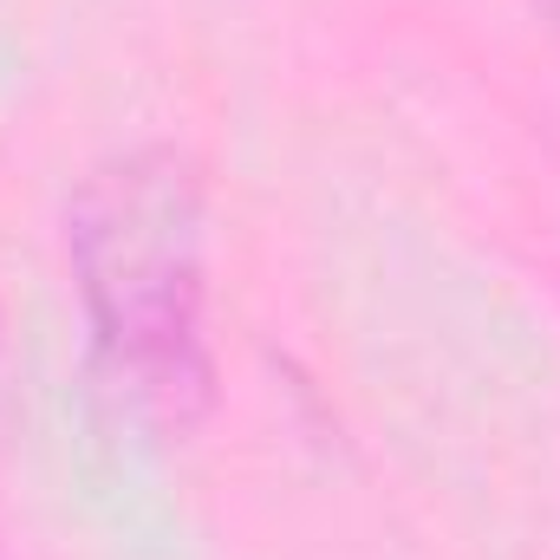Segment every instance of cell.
Instances as JSON below:
<instances>
[{
	"label": "cell",
	"instance_id": "1",
	"mask_svg": "<svg viewBox=\"0 0 560 560\" xmlns=\"http://www.w3.org/2000/svg\"><path fill=\"white\" fill-rule=\"evenodd\" d=\"M66 268L98 378L138 423L189 436L215 411L209 202L196 163L170 143L92 163L66 202Z\"/></svg>",
	"mask_w": 560,
	"mask_h": 560
},
{
	"label": "cell",
	"instance_id": "2",
	"mask_svg": "<svg viewBox=\"0 0 560 560\" xmlns=\"http://www.w3.org/2000/svg\"><path fill=\"white\" fill-rule=\"evenodd\" d=\"M535 13L548 20V33H555V39H560V0H535Z\"/></svg>",
	"mask_w": 560,
	"mask_h": 560
}]
</instances>
